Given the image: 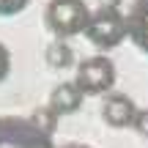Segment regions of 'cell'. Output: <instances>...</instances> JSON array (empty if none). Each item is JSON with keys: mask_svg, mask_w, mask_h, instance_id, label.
I'll use <instances>...</instances> for the list:
<instances>
[{"mask_svg": "<svg viewBox=\"0 0 148 148\" xmlns=\"http://www.w3.org/2000/svg\"><path fill=\"white\" fill-rule=\"evenodd\" d=\"M47 63L52 66V69H69L74 63V52H71V47L63 38H58L55 44L47 47Z\"/></svg>", "mask_w": 148, "mask_h": 148, "instance_id": "52a82bcc", "label": "cell"}, {"mask_svg": "<svg viewBox=\"0 0 148 148\" xmlns=\"http://www.w3.org/2000/svg\"><path fill=\"white\" fill-rule=\"evenodd\" d=\"M82 90L77 88L74 82H60L58 88L49 93V110L55 112V115H69V112H77L79 107H82Z\"/></svg>", "mask_w": 148, "mask_h": 148, "instance_id": "5b68a950", "label": "cell"}, {"mask_svg": "<svg viewBox=\"0 0 148 148\" xmlns=\"http://www.w3.org/2000/svg\"><path fill=\"white\" fill-rule=\"evenodd\" d=\"M115 82V63L107 55H93V58L79 60L74 85L82 93H107Z\"/></svg>", "mask_w": 148, "mask_h": 148, "instance_id": "3957f363", "label": "cell"}, {"mask_svg": "<svg viewBox=\"0 0 148 148\" xmlns=\"http://www.w3.org/2000/svg\"><path fill=\"white\" fill-rule=\"evenodd\" d=\"M90 8L85 0H49L44 8V25L55 38H71L88 30Z\"/></svg>", "mask_w": 148, "mask_h": 148, "instance_id": "6da1fadb", "label": "cell"}, {"mask_svg": "<svg viewBox=\"0 0 148 148\" xmlns=\"http://www.w3.org/2000/svg\"><path fill=\"white\" fill-rule=\"evenodd\" d=\"M88 41L99 49H112L129 36V22L126 16L118 8H110V5H101L88 22V30H85Z\"/></svg>", "mask_w": 148, "mask_h": 148, "instance_id": "7a4b0ae2", "label": "cell"}, {"mask_svg": "<svg viewBox=\"0 0 148 148\" xmlns=\"http://www.w3.org/2000/svg\"><path fill=\"white\" fill-rule=\"evenodd\" d=\"M137 107H134V101L129 99V96L123 93H112L104 99V104H101V118H104L107 126L112 129H126V126H134V118H137Z\"/></svg>", "mask_w": 148, "mask_h": 148, "instance_id": "277c9868", "label": "cell"}, {"mask_svg": "<svg viewBox=\"0 0 148 148\" xmlns=\"http://www.w3.org/2000/svg\"><path fill=\"white\" fill-rule=\"evenodd\" d=\"M55 121H58V115H55L49 107H41V110L33 112V123H36V126L41 129L44 134H49V132L55 129Z\"/></svg>", "mask_w": 148, "mask_h": 148, "instance_id": "ba28073f", "label": "cell"}, {"mask_svg": "<svg viewBox=\"0 0 148 148\" xmlns=\"http://www.w3.org/2000/svg\"><path fill=\"white\" fill-rule=\"evenodd\" d=\"M134 132L140 137H148V110H140L137 118H134Z\"/></svg>", "mask_w": 148, "mask_h": 148, "instance_id": "30bf717a", "label": "cell"}, {"mask_svg": "<svg viewBox=\"0 0 148 148\" xmlns=\"http://www.w3.org/2000/svg\"><path fill=\"white\" fill-rule=\"evenodd\" d=\"M11 71V55L5 49V44H0V82L5 79V74Z\"/></svg>", "mask_w": 148, "mask_h": 148, "instance_id": "8fae6325", "label": "cell"}, {"mask_svg": "<svg viewBox=\"0 0 148 148\" xmlns=\"http://www.w3.org/2000/svg\"><path fill=\"white\" fill-rule=\"evenodd\" d=\"M126 22H129V38L148 55V0H134Z\"/></svg>", "mask_w": 148, "mask_h": 148, "instance_id": "8992f818", "label": "cell"}, {"mask_svg": "<svg viewBox=\"0 0 148 148\" xmlns=\"http://www.w3.org/2000/svg\"><path fill=\"white\" fill-rule=\"evenodd\" d=\"M63 148H85V145H63Z\"/></svg>", "mask_w": 148, "mask_h": 148, "instance_id": "7c38bea8", "label": "cell"}, {"mask_svg": "<svg viewBox=\"0 0 148 148\" xmlns=\"http://www.w3.org/2000/svg\"><path fill=\"white\" fill-rule=\"evenodd\" d=\"M30 0H0V16H14L27 8Z\"/></svg>", "mask_w": 148, "mask_h": 148, "instance_id": "9c48e42d", "label": "cell"}]
</instances>
